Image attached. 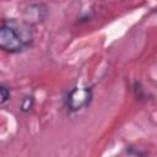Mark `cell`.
I'll return each mask as SVG.
<instances>
[{"label":"cell","instance_id":"obj_1","mask_svg":"<svg viewBox=\"0 0 157 157\" xmlns=\"http://www.w3.org/2000/svg\"><path fill=\"white\" fill-rule=\"evenodd\" d=\"M33 39L31 27L26 23L7 21L0 26V50L17 54L26 50Z\"/></svg>","mask_w":157,"mask_h":157},{"label":"cell","instance_id":"obj_2","mask_svg":"<svg viewBox=\"0 0 157 157\" xmlns=\"http://www.w3.org/2000/svg\"><path fill=\"white\" fill-rule=\"evenodd\" d=\"M92 96L93 93L90 86H75L67 92L65 97V105L71 113L80 112L91 103Z\"/></svg>","mask_w":157,"mask_h":157},{"label":"cell","instance_id":"obj_3","mask_svg":"<svg viewBox=\"0 0 157 157\" xmlns=\"http://www.w3.org/2000/svg\"><path fill=\"white\" fill-rule=\"evenodd\" d=\"M48 15V7L44 4H31L28 5L22 13L23 23L28 25L29 27L37 26L42 23Z\"/></svg>","mask_w":157,"mask_h":157},{"label":"cell","instance_id":"obj_4","mask_svg":"<svg viewBox=\"0 0 157 157\" xmlns=\"http://www.w3.org/2000/svg\"><path fill=\"white\" fill-rule=\"evenodd\" d=\"M33 104H34L33 96H26V97L22 99V102H21L20 109H21V112H23V113H28V112L33 108Z\"/></svg>","mask_w":157,"mask_h":157},{"label":"cell","instance_id":"obj_5","mask_svg":"<svg viewBox=\"0 0 157 157\" xmlns=\"http://www.w3.org/2000/svg\"><path fill=\"white\" fill-rule=\"evenodd\" d=\"M10 101V90L0 83V107L6 104Z\"/></svg>","mask_w":157,"mask_h":157}]
</instances>
